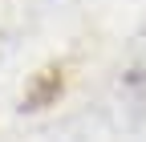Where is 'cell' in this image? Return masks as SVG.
Wrapping results in <instances>:
<instances>
[{
	"label": "cell",
	"instance_id": "6da1fadb",
	"mask_svg": "<svg viewBox=\"0 0 146 142\" xmlns=\"http://www.w3.org/2000/svg\"><path fill=\"white\" fill-rule=\"evenodd\" d=\"M61 85H65L61 69H41L33 77V85L25 90V110H45V106H53L61 98Z\"/></svg>",
	"mask_w": 146,
	"mask_h": 142
}]
</instances>
